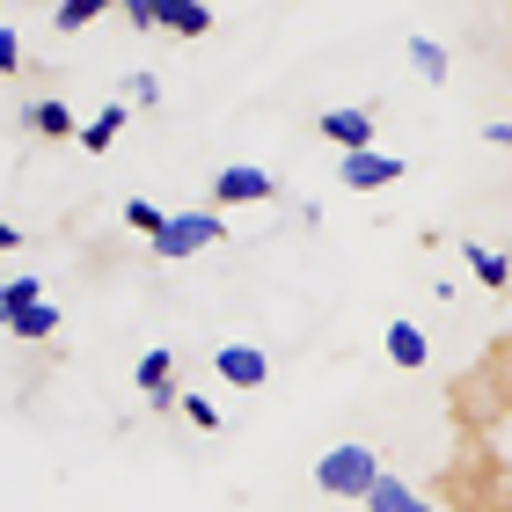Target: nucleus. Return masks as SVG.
Here are the masks:
<instances>
[{"label": "nucleus", "mask_w": 512, "mask_h": 512, "mask_svg": "<svg viewBox=\"0 0 512 512\" xmlns=\"http://www.w3.org/2000/svg\"><path fill=\"white\" fill-rule=\"evenodd\" d=\"M381 476H388V469H381V454L366 447V439H337V447L315 461V491H322V498H359V505H366V491H374Z\"/></svg>", "instance_id": "f257e3e1"}, {"label": "nucleus", "mask_w": 512, "mask_h": 512, "mask_svg": "<svg viewBox=\"0 0 512 512\" xmlns=\"http://www.w3.org/2000/svg\"><path fill=\"white\" fill-rule=\"evenodd\" d=\"M213 242H227V220L213 213V205H176V213L161 220V235H154V256L161 264H183V256H198Z\"/></svg>", "instance_id": "f03ea898"}, {"label": "nucleus", "mask_w": 512, "mask_h": 512, "mask_svg": "<svg viewBox=\"0 0 512 512\" xmlns=\"http://www.w3.org/2000/svg\"><path fill=\"white\" fill-rule=\"evenodd\" d=\"M337 176L352 183V191H388V183H403V154H381V147L337 154Z\"/></svg>", "instance_id": "7ed1b4c3"}, {"label": "nucleus", "mask_w": 512, "mask_h": 512, "mask_svg": "<svg viewBox=\"0 0 512 512\" xmlns=\"http://www.w3.org/2000/svg\"><path fill=\"white\" fill-rule=\"evenodd\" d=\"M132 381H139V395H147V410H154V417H169V410L183 403V395H176V359H169V352H139Z\"/></svg>", "instance_id": "20e7f679"}, {"label": "nucleus", "mask_w": 512, "mask_h": 512, "mask_svg": "<svg viewBox=\"0 0 512 512\" xmlns=\"http://www.w3.org/2000/svg\"><path fill=\"white\" fill-rule=\"evenodd\" d=\"M278 191V183L264 169H249V161H227V169L213 176V205H264Z\"/></svg>", "instance_id": "39448f33"}, {"label": "nucleus", "mask_w": 512, "mask_h": 512, "mask_svg": "<svg viewBox=\"0 0 512 512\" xmlns=\"http://www.w3.org/2000/svg\"><path fill=\"white\" fill-rule=\"evenodd\" d=\"M213 374H220L227 388H264V381H271V359L256 352V344H220V352H213Z\"/></svg>", "instance_id": "423d86ee"}, {"label": "nucleus", "mask_w": 512, "mask_h": 512, "mask_svg": "<svg viewBox=\"0 0 512 512\" xmlns=\"http://www.w3.org/2000/svg\"><path fill=\"white\" fill-rule=\"evenodd\" d=\"M322 139H337V154H366L374 147V110H322Z\"/></svg>", "instance_id": "0eeeda50"}, {"label": "nucleus", "mask_w": 512, "mask_h": 512, "mask_svg": "<svg viewBox=\"0 0 512 512\" xmlns=\"http://www.w3.org/2000/svg\"><path fill=\"white\" fill-rule=\"evenodd\" d=\"M154 30H169V37H205V30H213V8H205V0H154Z\"/></svg>", "instance_id": "6e6552de"}, {"label": "nucleus", "mask_w": 512, "mask_h": 512, "mask_svg": "<svg viewBox=\"0 0 512 512\" xmlns=\"http://www.w3.org/2000/svg\"><path fill=\"white\" fill-rule=\"evenodd\" d=\"M381 352H388V366L417 374V366L432 359V344H425V330H417V322H388V330H381Z\"/></svg>", "instance_id": "1a4fd4ad"}, {"label": "nucleus", "mask_w": 512, "mask_h": 512, "mask_svg": "<svg viewBox=\"0 0 512 512\" xmlns=\"http://www.w3.org/2000/svg\"><path fill=\"white\" fill-rule=\"evenodd\" d=\"M403 52H410V66H417V81H432V88L454 74V52H447L439 37H425V30H410V44H403Z\"/></svg>", "instance_id": "9d476101"}, {"label": "nucleus", "mask_w": 512, "mask_h": 512, "mask_svg": "<svg viewBox=\"0 0 512 512\" xmlns=\"http://www.w3.org/2000/svg\"><path fill=\"white\" fill-rule=\"evenodd\" d=\"M461 264H469L476 271V286H512V256L505 249H491V242H461Z\"/></svg>", "instance_id": "9b49d317"}, {"label": "nucleus", "mask_w": 512, "mask_h": 512, "mask_svg": "<svg viewBox=\"0 0 512 512\" xmlns=\"http://www.w3.org/2000/svg\"><path fill=\"white\" fill-rule=\"evenodd\" d=\"M22 132H37V139H66V132H81V125H74V110H66L59 96H44V103H22Z\"/></svg>", "instance_id": "f8f14e48"}, {"label": "nucleus", "mask_w": 512, "mask_h": 512, "mask_svg": "<svg viewBox=\"0 0 512 512\" xmlns=\"http://www.w3.org/2000/svg\"><path fill=\"white\" fill-rule=\"evenodd\" d=\"M366 512H432V498H417V483H403V476H381L366 491Z\"/></svg>", "instance_id": "ddd939ff"}, {"label": "nucleus", "mask_w": 512, "mask_h": 512, "mask_svg": "<svg viewBox=\"0 0 512 512\" xmlns=\"http://www.w3.org/2000/svg\"><path fill=\"white\" fill-rule=\"evenodd\" d=\"M125 118H132V103H125V96H118V103H103V110H96V118H88V125H81V147H88V154H103V147H118V132H125Z\"/></svg>", "instance_id": "4468645a"}, {"label": "nucleus", "mask_w": 512, "mask_h": 512, "mask_svg": "<svg viewBox=\"0 0 512 512\" xmlns=\"http://www.w3.org/2000/svg\"><path fill=\"white\" fill-rule=\"evenodd\" d=\"M44 286H37V271H15V278H0V330L22 315V308H37Z\"/></svg>", "instance_id": "2eb2a0df"}, {"label": "nucleus", "mask_w": 512, "mask_h": 512, "mask_svg": "<svg viewBox=\"0 0 512 512\" xmlns=\"http://www.w3.org/2000/svg\"><path fill=\"white\" fill-rule=\"evenodd\" d=\"M59 322H66V315L52 308V300H37V308H22V315L8 322V337H22V344H44V337L59 330Z\"/></svg>", "instance_id": "dca6fc26"}, {"label": "nucleus", "mask_w": 512, "mask_h": 512, "mask_svg": "<svg viewBox=\"0 0 512 512\" xmlns=\"http://www.w3.org/2000/svg\"><path fill=\"white\" fill-rule=\"evenodd\" d=\"M96 15H110V0H59V8H52V30H59V37H66V30H88Z\"/></svg>", "instance_id": "f3484780"}, {"label": "nucleus", "mask_w": 512, "mask_h": 512, "mask_svg": "<svg viewBox=\"0 0 512 512\" xmlns=\"http://www.w3.org/2000/svg\"><path fill=\"white\" fill-rule=\"evenodd\" d=\"M125 220L154 242V235H161V220H169V205H154V198H125Z\"/></svg>", "instance_id": "a211bd4d"}, {"label": "nucleus", "mask_w": 512, "mask_h": 512, "mask_svg": "<svg viewBox=\"0 0 512 512\" xmlns=\"http://www.w3.org/2000/svg\"><path fill=\"white\" fill-rule=\"evenodd\" d=\"M125 103H132V110H154V103H161V81H154V74H125Z\"/></svg>", "instance_id": "6ab92c4d"}, {"label": "nucleus", "mask_w": 512, "mask_h": 512, "mask_svg": "<svg viewBox=\"0 0 512 512\" xmlns=\"http://www.w3.org/2000/svg\"><path fill=\"white\" fill-rule=\"evenodd\" d=\"M183 417H191V425H198V432H213V425H220V410H213V403H205V395H183Z\"/></svg>", "instance_id": "aec40b11"}, {"label": "nucleus", "mask_w": 512, "mask_h": 512, "mask_svg": "<svg viewBox=\"0 0 512 512\" xmlns=\"http://www.w3.org/2000/svg\"><path fill=\"white\" fill-rule=\"evenodd\" d=\"M15 66H22V37L0 30V74H15Z\"/></svg>", "instance_id": "412c9836"}, {"label": "nucleus", "mask_w": 512, "mask_h": 512, "mask_svg": "<svg viewBox=\"0 0 512 512\" xmlns=\"http://www.w3.org/2000/svg\"><path fill=\"white\" fill-rule=\"evenodd\" d=\"M125 22L132 30H154V0H125Z\"/></svg>", "instance_id": "4be33fe9"}, {"label": "nucleus", "mask_w": 512, "mask_h": 512, "mask_svg": "<svg viewBox=\"0 0 512 512\" xmlns=\"http://www.w3.org/2000/svg\"><path fill=\"white\" fill-rule=\"evenodd\" d=\"M15 249H22V227H15V220H0V256H15Z\"/></svg>", "instance_id": "5701e85b"}, {"label": "nucleus", "mask_w": 512, "mask_h": 512, "mask_svg": "<svg viewBox=\"0 0 512 512\" xmlns=\"http://www.w3.org/2000/svg\"><path fill=\"white\" fill-rule=\"evenodd\" d=\"M483 139H491V147H512V118H498V125H483Z\"/></svg>", "instance_id": "b1692460"}]
</instances>
